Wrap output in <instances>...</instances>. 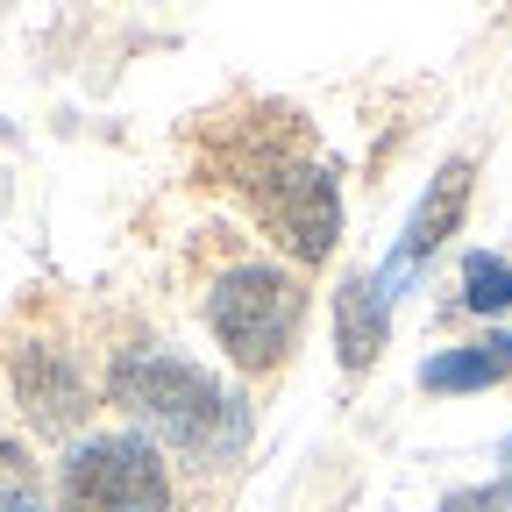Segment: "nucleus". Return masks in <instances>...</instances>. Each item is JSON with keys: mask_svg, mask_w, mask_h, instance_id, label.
<instances>
[{"mask_svg": "<svg viewBox=\"0 0 512 512\" xmlns=\"http://www.w3.org/2000/svg\"><path fill=\"white\" fill-rule=\"evenodd\" d=\"M214 178L228 192H242V207L256 214V228H264L292 264H328V249L342 242V185H335V164L306 150L299 114L221 128Z\"/></svg>", "mask_w": 512, "mask_h": 512, "instance_id": "f257e3e1", "label": "nucleus"}, {"mask_svg": "<svg viewBox=\"0 0 512 512\" xmlns=\"http://www.w3.org/2000/svg\"><path fill=\"white\" fill-rule=\"evenodd\" d=\"M107 392L157 448H178V456L207 463V470L235 463L249 448V406L228 392L214 370H200L178 349H150V342L121 349L114 370H107Z\"/></svg>", "mask_w": 512, "mask_h": 512, "instance_id": "f03ea898", "label": "nucleus"}, {"mask_svg": "<svg viewBox=\"0 0 512 512\" xmlns=\"http://www.w3.org/2000/svg\"><path fill=\"white\" fill-rule=\"evenodd\" d=\"M299 313H306V285L285 264H235L207 292V328H214L221 356L249 377L285 363V349L299 335Z\"/></svg>", "mask_w": 512, "mask_h": 512, "instance_id": "7ed1b4c3", "label": "nucleus"}, {"mask_svg": "<svg viewBox=\"0 0 512 512\" xmlns=\"http://www.w3.org/2000/svg\"><path fill=\"white\" fill-rule=\"evenodd\" d=\"M57 512H171V463L136 427L86 434L57 463Z\"/></svg>", "mask_w": 512, "mask_h": 512, "instance_id": "20e7f679", "label": "nucleus"}, {"mask_svg": "<svg viewBox=\"0 0 512 512\" xmlns=\"http://www.w3.org/2000/svg\"><path fill=\"white\" fill-rule=\"evenodd\" d=\"M470 192H477V164L470 157H448L434 178H427V192H420V207L406 214V235H399V249L384 256V271H370L377 278V292L384 299H399V285L427 264V256L448 242V235H463V214H470Z\"/></svg>", "mask_w": 512, "mask_h": 512, "instance_id": "39448f33", "label": "nucleus"}, {"mask_svg": "<svg viewBox=\"0 0 512 512\" xmlns=\"http://www.w3.org/2000/svg\"><path fill=\"white\" fill-rule=\"evenodd\" d=\"M15 399H22V413H29L43 434H64V427H79V420L93 413V392H86L79 363L64 356L57 342L15 349Z\"/></svg>", "mask_w": 512, "mask_h": 512, "instance_id": "423d86ee", "label": "nucleus"}, {"mask_svg": "<svg viewBox=\"0 0 512 512\" xmlns=\"http://www.w3.org/2000/svg\"><path fill=\"white\" fill-rule=\"evenodd\" d=\"M384 342H392V299L377 292L370 271H349L335 285V356H342V370L363 377L384 356Z\"/></svg>", "mask_w": 512, "mask_h": 512, "instance_id": "0eeeda50", "label": "nucleus"}, {"mask_svg": "<svg viewBox=\"0 0 512 512\" xmlns=\"http://www.w3.org/2000/svg\"><path fill=\"white\" fill-rule=\"evenodd\" d=\"M491 384H512V328H491L477 342L434 349L420 363V392H491Z\"/></svg>", "mask_w": 512, "mask_h": 512, "instance_id": "6e6552de", "label": "nucleus"}, {"mask_svg": "<svg viewBox=\"0 0 512 512\" xmlns=\"http://www.w3.org/2000/svg\"><path fill=\"white\" fill-rule=\"evenodd\" d=\"M463 306L470 313H505L512 306V256H491V249L463 256Z\"/></svg>", "mask_w": 512, "mask_h": 512, "instance_id": "1a4fd4ad", "label": "nucleus"}, {"mask_svg": "<svg viewBox=\"0 0 512 512\" xmlns=\"http://www.w3.org/2000/svg\"><path fill=\"white\" fill-rule=\"evenodd\" d=\"M434 512H512V470L491 484H470V491H448Z\"/></svg>", "mask_w": 512, "mask_h": 512, "instance_id": "9d476101", "label": "nucleus"}, {"mask_svg": "<svg viewBox=\"0 0 512 512\" xmlns=\"http://www.w3.org/2000/svg\"><path fill=\"white\" fill-rule=\"evenodd\" d=\"M0 512H50L36 491H0Z\"/></svg>", "mask_w": 512, "mask_h": 512, "instance_id": "9b49d317", "label": "nucleus"}, {"mask_svg": "<svg viewBox=\"0 0 512 512\" xmlns=\"http://www.w3.org/2000/svg\"><path fill=\"white\" fill-rule=\"evenodd\" d=\"M505 463H512V441H505Z\"/></svg>", "mask_w": 512, "mask_h": 512, "instance_id": "f8f14e48", "label": "nucleus"}]
</instances>
